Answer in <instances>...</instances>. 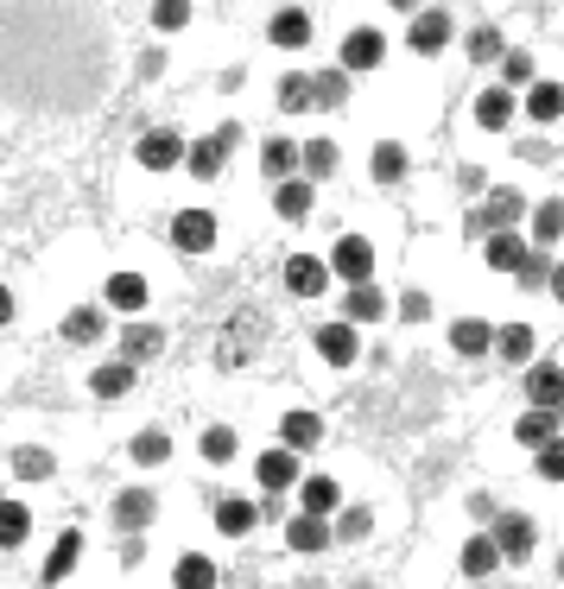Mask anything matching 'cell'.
<instances>
[{
	"label": "cell",
	"instance_id": "obj_50",
	"mask_svg": "<svg viewBox=\"0 0 564 589\" xmlns=\"http://www.w3.org/2000/svg\"><path fill=\"white\" fill-rule=\"evenodd\" d=\"M514 279H521L527 292H532V286H546V279H552V260H546V254H539V248H532V254H527V266H521Z\"/></svg>",
	"mask_w": 564,
	"mask_h": 589
},
{
	"label": "cell",
	"instance_id": "obj_45",
	"mask_svg": "<svg viewBox=\"0 0 564 589\" xmlns=\"http://www.w3.org/2000/svg\"><path fill=\"white\" fill-rule=\"evenodd\" d=\"M152 26H159V33H185V26H190V0H152Z\"/></svg>",
	"mask_w": 564,
	"mask_h": 589
},
{
	"label": "cell",
	"instance_id": "obj_13",
	"mask_svg": "<svg viewBox=\"0 0 564 589\" xmlns=\"http://www.w3.org/2000/svg\"><path fill=\"white\" fill-rule=\"evenodd\" d=\"M109 514H114V526H121V532H147L152 514H159V494H152V488H121Z\"/></svg>",
	"mask_w": 564,
	"mask_h": 589
},
{
	"label": "cell",
	"instance_id": "obj_19",
	"mask_svg": "<svg viewBox=\"0 0 564 589\" xmlns=\"http://www.w3.org/2000/svg\"><path fill=\"white\" fill-rule=\"evenodd\" d=\"M266 38H273L279 51H304V45H311V13H304V7H279Z\"/></svg>",
	"mask_w": 564,
	"mask_h": 589
},
{
	"label": "cell",
	"instance_id": "obj_35",
	"mask_svg": "<svg viewBox=\"0 0 564 589\" xmlns=\"http://www.w3.org/2000/svg\"><path fill=\"white\" fill-rule=\"evenodd\" d=\"M223 577H216V564L203 552H185L178 557V571H172V589H216Z\"/></svg>",
	"mask_w": 564,
	"mask_h": 589
},
{
	"label": "cell",
	"instance_id": "obj_47",
	"mask_svg": "<svg viewBox=\"0 0 564 589\" xmlns=\"http://www.w3.org/2000/svg\"><path fill=\"white\" fill-rule=\"evenodd\" d=\"M532 235H539V248H552L564 235V203H539V216H532Z\"/></svg>",
	"mask_w": 564,
	"mask_h": 589
},
{
	"label": "cell",
	"instance_id": "obj_31",
	"mask_svg": "<svg viewBox=\"0 0 564 589\" xmlns=\"http://www.w3.org/2000/svg\"><path fill=\"white\" fill-rule=\"evenodd\" d=\"M76 557H83V532L71 526V532H58V546H51V557H45V584L58 589L76 571Z\"/></svg>",
	"mask_w": 564,
	"mask_h": 589
},
{
	"label": "cell",
	"instance_id": "obj_18",
	"mask_svg": "<svg viewBox=\"0 0 564 589\" xmlns=\"http://www.w3.org/2000/svg\"><path fill=\"white\" fill-rule=\"evenodd\" d=\"M134 387H140V368H134V362H102V368L89 374V393H96V400H127Z\"/></svg>",
	"mask_w": 564,
	"mask_h": 589
},
{
	"label": "cell",
	"instance_id": "obj_12",
	"mask_svg": "<svg viewBox=\"0 0 564 589\" xmlns=\"http://www.w3.org/2000/svg\"><path fill=\"white\" fill-rule=\"evenodd\" d=\"M380 58H387V38L375 26H355V33L342 38V71L362 76V71H380Z\"/></svg>",
	"mask_w": 564,
	"mask_h": 589
},
{
	"label": "cell",
	"instance_id": "obj_33",
	"mask_svg": "<svg viewBox=\"0 0 564 589\" xmlns=\"http://www.w3.org/2000/svg\"><path fill=\"white\" fill-rule=\"evenodd\" d=\"M514 438L527 443V450H539L546 438H559V412H546V405H527V412L514 418Z\"/></svg>",
	"mask_w": 564,
	"mask_h": 589
},
{
	"label": "cell",
	"instance_id": "obj_17",
	"mask_svg": "<svg viewBox=\"0 0 564 589\" xmlns=\"http://www.w3.org/2000/svg\"><path fill=\"white\" fill-rule=\"evenodd\" d=\"M393 304H387V292H380L375 279H362V286H349V298H342V317L349 324H380Z\"/></svg>",
	"mask_w": 564,
	"mask_h": 589
},
{
	"label": "cell",
	"instance_id": "obj_28",
	"mask_svg": "<svg viewBox=\"0 0 564 589\" xmlns=\"http://www.w3.org/2000/svg\"><path fill=\"white\" fill-rule=\"evenodd\" d=\"M159 349H165V330H159V324H127V330H121V362H134V368L152 362Z\"/></svg>",
	"mask_w": 564,
	"mask_h": 589
},
{
	"label": "cell",
	"instance_id": "obj_55",
	"mask_svg": "<svg viewBox=\"0 0 564 589\" xmlns=\"http://www.w3.org/2000/svg\"><path fill=\"white\" fill-rule=\"evenodd\" d=\"M393 7H400V13H418V0H393Z\"/></svg>",
	"mask_w": 564,
	"mask_h": 589
},
{
	"label": "cell",
	"instance_id": "obj_20",
	"mask_svg": "<svg viewBox=\"0 0 564 589\" xmlns=\"http://www.w3.org/2000/svg\"><path fill=\"white\" fill-rule=\"evenodd\" d=\"M210 519H216V532H223V539H241V532H254V526H261V507H254V501H241V494H223Z\"/></svg>",
	"mask_w": 564,
	"mask_h": 589
},
{
	"label": "cell",
	"instance_id": "obj_14",
	"mask_svg": "<svg viewBox=\"0 0 564 589\" xmlns=\"http://www.w3.org/2000/svg\"><path fill=\"white\" fill-rule=\"evenodd\" d=\"M102 298H109L121 317H140L152 304V286H147V273H114L109 286H102Z\"/></svg>",
	"mask_w": 564,
	"mask_h": 589
},
{
	"label": "cell",
	"instance_id": "obj_4",
	"mask_svg": "<svg viewBox=\"0 0 564 589\" xmlns=\"http://www.w3.org/2000/svg\"><path fill=\"white\" fill-rule=\"evenodd\" d=\"M494 552H501V564H527L532 546H539V526H532L527 514H494Z\"/></svg>",
	"mask_w": 564,
	"mask_h": 589
},
{
	"label": "cell",
	"instance_id": "obj_37",
	"mask_svg": "<svg viewBox=\"0 0 564 589\" xmlns=\"http://www.w3.org/2000/svg\"><path fill=\"white\" fill-rule=\"evenodd\" d=\"M13 476H20V481H51V476H58V456L38 450V443H26V450H13Z\"/></svg>",
	"mask_w": 564,
	"mask_h": 589
},
{
	"label": "cell",
	"instance_id": "obj_39",
	"mask_svg": "<svg viewBox=\"0 0 564 589\" xmlns=\"http://www.w3.org/2000/svg\"><path fill=\"white\" fill-rule=\"evenodd\" d=\"M501 571V552H494L489 532H476L469 546H463V577H494Z\"/></svg>",
	"mask_w": 564,
	"mask_h": 589
},
{
	"label": "cell",
	"instance_id": "obj_32",
	"mask_svg": "<svg viewBox=\"0 0 564 589\" xmlns=\"http://www.w3.org/2000/svg\"><path fill=\"white\" fill-rule=\"evenodd\" d=\"M406 165H413V159H406V147H400V140H380V147L368 152L375 185H400V178H406Z\"/></svg>",
	"mask_w": 564,
	"mask_h": 589
},
{
	"label": "cell",
	"instance_id": "obj_6",
	"mask_svg": "<svg viewBox=\"0 0 564 589\" xmlns=\"http://www.w3.org/2000/svg\"><path fill=\"white\" fill-rule=\"evenodd\" d=\"M185 134H178V127H147V134H140V147H134V159H140V165H147V172H172V165H185Z\"/></svg>",
	"mask_w": 564,
	"mask_h": 589
},
{
	"label": "cell",
	"instance_id": "obj_21",
	"mask_svg": "<svg viewBox=\"0 0 564 589\" xmlns=\"http://www.w3.org/2000/svg\"><path fill=\"white\" fill-rule=\"evenodd\" d=\"M342 507V488L330 476H299V514H317V519H330Z\"/></svg>",
	"mask_w": 564,
	"mask_h": 589
},
{
	"label": "cell",
	"instance_id": "obj_38",
	"mask_svg": "<svg viewBox=\"0 0 564 589\" xmlns=\"http://www.w3.org/2000/svg\"><path fill=\"white\" fill-rule=\"evenodd\" d=\"M26 532H33V514H26V501H0V552L26 546Z\"/></svg>",
	"mask_w": 564,
	"mask_h": 589
},
{
	"label": "cell",
	"instance_id": "obj_9",
	"mask_svg": "<svg viewBox=\"0 0 564 589\" xmlns=\"http://www.w3.org/2000/svg\"><path fill=\"white\" fill-rule=\"evenodd\" d=\"M172 248L178 254H210L216 248V216L210 210H178L172 216Z\"/></svg>",
	"mask_w": 564,
	"mask_h": 589
},
{
	"label": "cell",
	"instance_id": "obj_40",
	"mask_svg": "<svg viewBox=\"0 0 564 589\" xmlns=\"http://www.w3.org/2000/svg\"><path fill=\"white\" fill-rule=\"evenodd\" d=\"M64 336H71V342H102V304H76V311H64Z\"/></svg>",
	"mask_w": 564,
	"mask_h": 589
},
{
	"label": "cell",
	"instance_id": "obj_15",
	"mask_svg": "<svg viewBox=\"0 0 564 589\" xmlns=\"http://www.w3.org/2000/svg\"><path fill=\"white\" fill-rule=\"evenodd\" d=\"M527 400L546 412H564V368L559 362H527Z\"/></svg>",
	"mask_w": 564,
	"mask_h": 589
},
{
	"label": "cell",
	"instance_id": "obj_52",
	"mask_svg": "<svg viewBox=\"0 0 564 589\" xmlns=\"http://www.w3.org/2000/svg\"><path fill=\"white\" fill-rule=\"evenodd\" d=\"M165 71V51H159V45H152V51H140V76H159Z\"/></svg>",
	"mask_w": 564,
	"mask_h": 589
},
{
	"label": "cell",
	"instance_id": "obj_27",
	"mask_svg": "<svg viewBox=\"0 0 564 589\" xmlns=\"http://www.w3.org/2000/svg\"><path fill=\"white\" fill-rule=\"evenodd\" d=\"M532 349H539L532 324H501V330H494V355H501V362H514V368H527Z\"/></svg>",
	"mask_w": 564,
	"mask_h": 589
},
{
	"label": "cell",
	"instance_id": "obj_8",
	"mask_svg": "<svg viewBox=\"0 0 564 589\" xmlns=\"http://www.w3.org/2000/svg\"><path fill=\"white\" fill-rule=\"evenodd\" d=\"M254 481H261V494H292V488H299V450H286V443L261 450Z\"/></svg>",
	"mask_w": 564,
	"mask_h": 589
},
{
	"label": "cell",
	"instance_id": "obj_1",
	"mask_svg": "<svg viewBox=\"0 0 564 589\" xmlns=\"http://www.w3.org/2000/svg\"><path fill=\"white\" fill-rule=\"evenodd\" d=\"M235 147H241V127L223 121L216 134H203V140H190V147H185V172L210 185V178H223V165H228V152H235Z\"/></svg>",
	"mask_w": 564,
	"mask_h": 589
},
{
	"label": "cell",
	"instance_id": "obj_54",
	"mask_svg": "<svg viewBox=\"0 0 564 589\" xmlns=\"http://www.w3.org/2000/svg\"><path fill=\"white\" fill-rule=\"evenodd\" d=\"M7 324H13V292L0 286V330H7Z\"/></svg>",
	"mask_w": 564,
	"mask_h": 589
},
{
	"label": "cell",
	"instance_id": "obj_11",
	"mask_svg": "<svg viewBox=\"0 0 564 589\" xmlns=\"http://www.w3.org/2000/svg\"><path fill=\"white\" fill-rule=\"evenodd\" d=\"M311 342H317V355H324L330 368H355V355H362V336H355V324H349V317L324 324V330L311 336Z\"/></svg>",
	"mask_w": 564,
	"mask_h": 589
},
{
	"label": "cell",
	"instance_id": "obj_22",
	"mask_svg": "<svg viewBox=\"0 0 564 589\" xmlns=\"http://www.w3.org/2000/svg\"><path fill=\"white\" fill-rule=\"evenodd\" d=\"M286 546H292V552H304V557L330 552V519H317V514L286 519Z\"/></svg>",
	"mask_w": 564,
	"mask_h": 589
},
{
	"label": "cell",
	"instance_id": "obj_51",
	"mask_svg": "<svg viewBox=\"0 0 564 589\" xmlns=\"http://www.w3.org/2000/svg\"><path fill=\"white\" fill-rule=\"evenodd\" d=\"M400 317H406V324H425V317H431V298H425V292H400Z\"/></svg>",
	"mask_w": 564,
	"mask_h": 589
},
{
	"label": "cell",
	"instance_id": "obj_26",
	"mask_svg": "<svg viewBox=\"0 0 564 589\" xmlns=\"http://www.w3.org/2000/svg\"><path fill=\"white\" fill-rule=\"evenodd\" d=\"M311 197H317L311 178H279V185H273V210H279L286 222H304L311 216Z\"/></svg>",
	"mask_w": 564,
	"mask_h": 589
},
{
	"label": "cell",
	"instance_id": "obj_43",
	"mask_svg": "<svg viewBox=\"0 0 564 589\" xmlns=\"http://www.w3.org/2000/svg\"><path fill=\"white\" fill-rule=\"evenodd\" d=\"M273 102H279V114H304L311 109V76H279Z\"/></svg>",
	"mask_w": 564,
	"mask_h": 589
},
{
	"label": "cell",
	"instance_id": "obj_10",
	"mask_svg": "<svg viewBox=\"0 0 564 589\" xmlns=\"http://www.w3.org/2000/svg\"><path fill=\"white\" fill-rule=\"evenodd\" d=\"M406 45H413L418 58H438V51L451 45V13H444V7H431V13H425V7H418L413 26H406Z\"/></svg>",
	"mask_w": 564,
	"mask_h": 589
},
{
	"label": "cell",
	"instance_id": "obj_3",
	"mask_svg": "<svg viewBox=\"0 0 564 589\" xmlns=\"http://www.w3.org/2000/svg\"><path fill=\"white\" fill-rule=\"evenodd\" d=\"M324 266H330V279H342V286H362V279H375V241H368V235H342Z\"/></svg>",
	"mask_w": 564,
	"mask_h": 589
},
{
	"label": "cell",
	"instance_id": "obj_16",
	"mask_svg": "<svg viewBox=\"0 0 564 589\" xmlns=\"http://www.w3.org/2000/svg\"><path fill=\"white\" fill-rule=\"evenodd\" d=\"M527 241H521V235H514V228H494V235H482V260H489L494 273H521V266H527Z\"/></svg>",
	"mask_w": 564,
	"mask_h": 589
},
{
	"label": "cell",
	"instance_id": "obj_48",
	"mask_svg": "<svg viewBox=\"0 0 564 589\" xmlns=\"http://www.w3.org/2000/svg\"><path fill=\"white\" fill-rule=\"evenodd\" d=\"M368 526H375L368 507H337V532L330 539H368Z\"/></svg>",
	"mask_w": 564,
	"mask_h": 589
},
{
	"label": "cell",
	"instance_id": "obj_49",
	"mask_svg": "<svg viewBox=\"0 0 564 589\" xmlns=\"http://www.w3.org/2000/svg\"><path fill=\"white\" fill-rule=\"evenodd\" d=\"M501 76H507V89H514V83H532V58L527 51H501Z\"/></svg>",
	"mask_w": 564,
	"mask_h": 589
},
{
	"label": "cell",
	"instance_id": "obj_41",
	"mask_svg": "<svg viewBox=\"0 0 564 589\" xmlns=\"http://www.w3.org/2000/svg\"><path fill=\"white\" fill-rule=\"evenodd\" d=\"M235 450H241V443H235V431H228V425H210V431L197 438V456H203V463H216V469H223V463H235Z\"/></svg>",
	"mask_w": 564,
	"mask_h": 589
},
{
	"label": "cell",
	"instance_id": "obj_36",
	"mask_svg": "<svg viewBox=\"0 0 564 589\" xmlns=\"http://www.w3.org/2000/svg\"><path fill=\"white\" fill-rule=\"evenodd\" d=\"M349 102V71H317L311 76V109H342Z\"/></svg>",
	"mask_w": 564,
	"mask_h": 589
},
{
	"label": "cell",
	"instance_id": "obj_30",
	"mask_svg": "<svg viewBox=\"0 0 564 589\" xmlns=\"http://www.w3.org/2000/svg\"><path fill=\"white\" fill-rule=\"evenodd\" d=\"M299 165H304V178H311V185H324V178H337L342 152L330 147V140H299Z\"/></svg>",
	"mask_w": 564,
	"mask_h": 589
},
{
	"label": "cell",
	"instance_id": "obj_29",
	"mask_svg": "<svg viewBox=\"0 0 564 589\" xmlns=\"http://www.w3.org/2000/svg\"><path fill=\"white\" fill-rule=\"evenodd\" d=\"M279 443H286V450H317V443H324V418H317V412H286V418H279Z\"/></svg>",
	"mask_w": 564,
	"mask_h": 589
},
{
	"label": "cell",
	"instance_id": "obj_23",
	"mask_svg": "<svg viewBox=\"0 0 564 589\" xmlns=\"http://www.w3.org/2000/svg\"><path fill=\"white\" fill-rule=\"evenodd\" d=\"M514 114H521V102H514V89H507V83L476 96V127H489V134H501V127H507Z\"/></svg>",
	"mask_w": 564,
	"mask_h": 589
},
{
	"label": "cell",
	"instance_id": "obj_5",
	"mask_svg": "<svg viewBox=\"0 0 564 589\" xmlns=\"http://www.w3.org/2000/svg\"><path fill=\"white\" fill-rule=\"evenodd\" d=\"M261 336H266V317H261V311H241V317L223 330V342H216V362H223V368H241V362L254 355Z\"/></svg>",
	"mask_w": 564,
	"mask_h": 589
},
{
	"label": "cell",
	"instance_id": "obj_2",
	"mask_svg": "<svg viewBox=\"0 0 564 589\" xmlns=\"http://www.w3.org/2000/svg\"><path fill=\"white\" fill-rule=\"evenodd\" d=\"M527 216V197L514 185H494L476 210H469V235H494V228H514V222Z\"/></svg>",
	"mask_w": 564,
	"mask_h": 589
},
{
	"label": "cell",
	"instance_id": "obj_42",
	"mask_svg": "<svg viewBox=\"0 0 564 589\" xmlns=\"http://www.w3.org/2000/svg\"><path fill=\"white\" fill-rule=\"evenodd\" d=\"M527 114H532V121H559V114H564V83H532Z\"/></svg>",
	"mask_w": 564,
	"mask_h": 589
},
{
	"label": "cell",
	"instance_id": "obj_44",
	"mask_svg": "<svg viewBox=\"0 0 564 589\" xmlns=\"http://www.w3.org/2000/svg\"><path fill=\"white\" fill-rule=\"evenodd\" d=\"M463 51H469V58H476V64H489V58H501V51H507V38H501V26H476V33H469V45H463Z\"/></svg>",
	"mask_w": 564,
	"mask_h": 589
},
{
	"label": "cell",
	"instance_id": "obj_25",
	"mask_svg": "<svg viewBox=\"0 0 564 589\" xmlns=\"http://www.w3.org/2000/svg\"><path fill=\"white\" fill-rule=\"evenodd\" d=\"M261 172H266V185H279V178H299V140L273 134V140L261 147Z\"/></svg>",
	"mask_w": 564,
	"mask_h": 589
},
{
	"label": "cell",
	"instance_id": "obj_46",
	"mask_svg": "<svg viewBox=\"0 0 564 589\" xmlns=\"http://www.w3.org/2000/svg\"><path fill=\"white\" fill-rule=\"evenodd\" d=\"M532 463H539V476H546V481H564V431L539 443V450H532Z\"/></svg>",
	"mask_w": 564,
	"mask_h": 589
},
{
	"label": "cell",
	"instance_id": "obj_34",
	"mask_svg": "<svg viewBox=\"0 0 564 589\" xmlns=\"http://www.w3.org/2000/svg\"><path fill=\"white\" fill-rule=\"evenodd\" d=\"M127 456H134L140 469H159V463L172 456V438H165L159 425H147V431H134V438H127Z\"/></svg>",
	"mask_w": 564,
	"mask_h": 589
},
{
	"label": "cell",
	"instance_id": "obj_24",
	"mask_svg": "<svg viewBox=\"0 0 564 589\" xmlns=\"http://www.w3.org/2000/svg\"><path fill=\"white\" fill-rule=\"evenodd\" d=\"M451 349H456V355H469V362L489 355V349H494V324H489V317H456V324H451Z\"/></svg>",
	"mask_w": 564,
	"mask_h": 589
},
{
	"label": "cell",
	"instance_id": "obj_7",
	"mask_svg": "<svg viewBox=\"0 0 564 589\" xmlns=\"http://www.w3.org/2000/svg\"><path fill=\"white\" fill-rule=\"evenodd\" d=\"M279 286H286V298H324L330 292V266L317 254H292L279 266Z\"/></svg>",
	"mask_w": 564,
	"mask_h": 589
},
{
	"label": "cell",
	"instance_id": "obj_53",
	"mask_svg": "<svg viewBox=\"0 0 564 589\" xmlns=\"http://www.w3.org/2000/svg\"><path fill=\"white\" fill-rule=\"evenodd\" d=\"M546 292H552V298H559V304H564V260H559V266H552V279H546Z\"/></svg>",
	"mask_w": 564,
	"mask_h": 589
}]
</instances>
